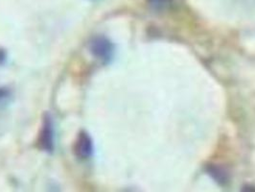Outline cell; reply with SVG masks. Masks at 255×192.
I'll return each mask as SVG.
<instances>
[{
	"label": "cell",
	"mask_w": 255,
	"mask_h": 192,
	"mask_svg": "<svg viewBox=\"0 0 255 192\" xmlns=\"http://www.w3.org/2000/svg\"><path fill=\"white\" fill-rule=\"evenodd\" d=\"M210 174H213L215 176V179L218 180V181L225 182V180H227L226 173H224V171H222L221 169L216 168V167L210 169Z\"/></svg>",
	"instance_id": "cell-5"
},
{
	"label": "cell",
	"mask_w": 255,
	"mask_h": 192,
	"mask_svg": "<svg viewBox=\"0 0 255 192\" xmlns=\"http://www.w3.org/2000/svg\"><path fill=\"white\" fill-rule=\"evenodd\" d=\"M5 58H6V55H5V52L0 49V64H2L4 61H5Z\"/></svg>",
	"instance_id": "cell-6"
},
{
	"label": "cell",
	"mask_w": 255,
	"mask_h": 192,
	"mask_svg": "<svg viewBox=\"0 0 255 192\" xmlns=\"http://www.w3.org/2000/svg\"><path fill=\"white\" fill-rule=\"evenodd\" d=\"M38 147L44 153L52 154L55 148V133L52 117L44 114L38 135Z\"/></svg>",
	"instance_id": "cell-2"
},
{
	"label": "cell",
	"mask_w": 255,
	"mask_h": 192,
	"mask_svg": "<svg viewBox=\"0 0 255 192\" xmlns=\"http://www.w3.org/2000/svg\"><path fill=\"white\" fill-rule=\"evenodd\" d=\"M94 152V144L90 134L86 131H81L77 135L73 143V153L79 160L87 161L90 159Z\"/></svg>",
	"instance_id": "cell-3"
},
{
	"label": "cell",
	"mask_w": 255,
	"mask_h": 192,
	"mask_svg": "<svg viewBox=\"0 0 255 192\" xmlns=\"http://www.w3.org/2000/svg\"><path fill=\"white\" fill-rule=\"evenodd\" d=\"M90 53L93 57L100 60L103 64H109L115 55V44L105 36H95L89 44Z\"/></svg>",
	"instance_id": "cell-1"
},
{
	"label": "cell",
	"mask_w": 255,
	"mask_h": 192,
	"mask_svg": "<svg viewBox=\"0 0 255 192\" xmlns=\"http://www.w3.org/2000/svg\"><path fill=\"white\" fill-rule=\"evenodd\" d=\"M149 6L156 12H163L169 9L173 0H147Z\"/></svg>",
	"instance_id": "cell-4"
}]
</instances>
